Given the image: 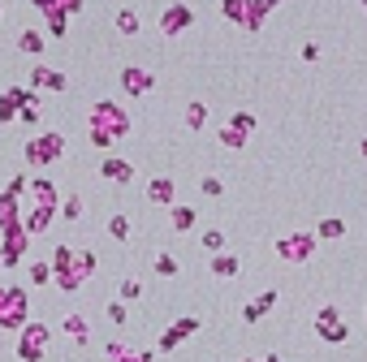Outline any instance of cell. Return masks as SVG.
Masks as SVG:
<instances>
[{"label":"cell","mask_w":367,"mask_h":362,"mask_svg":"<svg viewBox=\"0 0 367 362\" xmlns=\"http://www.w3.org/2000/svg\"><path fill=\"white\" fill-rule=\"evenodd\" d=\"M130 134V117L117 108V103H100V108L91 113V143L108 147L113 138H126Z\"/></svg>","instance_id":"cell-1"},{"label":"cell","mask_w":367,"mask_h":362,"mask_svg":"<svg viewBox=\"0 0 367 362\" xmlns=\"http://www.w3.org/2000/svg\"><path fill=\"white\" fill-rule=\"evenodd\" d=\"M91 268H95V254H78V259H69V268L57 276V280H61V289H78L82 276H91Z\"/></svg>","instance_id":"cell-2"},{"label":"cell","mask_w":367,"mask_h":362,"mask_svg":"<svg viewBox=\"0 0 367 362\" xmlns=\"http://www.w3.org/2000/svg\"><path fill=\"white\" fill-rule=\"evenodd\" d=\"M22 319H27V294H22V289H9V294H5V306H0V324H5V328H17Z\"/></svg>","instance_id":"cell-3"},{"label":"cell","mask_w":367,"mask_h":362,"mask_svg":"<svg viewBox=\"0 0 367 362\" xmlns=\"http://www.w3.org/2000/svg\"><path fill=\"white\" fill-rule=\"evenodd\" d=\"M61 151H65V143H61L57 134H43V138H35V143H31V164H43V160H57Z\"/></svg>","instance_id":"cell-4"},{"label":"cell","mask_w":367,"mask_h":362,"mask_svg":"<svg viewBox=\"0 0 367 362\" xmlns=\"http://www.w3.org/2000/svg\"><path fill=\"white\" fill-rule=\"evenodd\" d=\"M43 341H48V328H43V324H31V328H27V341L17 345V354L27 358V362H35V358L43 354Z\"/></svg>","instance_id":"cell-5"},{"label":"cell","mask_w":367,"mask_h":362,"mask_svg":"<svg viewBox=\"0 0 367 362\" xmlns=\"http://www.w3.org/2000/svg\"><path fill=\"white\" fill-rule=\"evenodd\" d=\"M27 99H31V91H5V103H0V121H13V113H22L27 108Z\"/></svg>","instance_id":"cell-6"},{"label":"cell","mask_w":367,"mask_h":362,"mask_svg":"<svg viewBox=\"0 0 367 362\" xmlns=\"http://www.w3.org/2000/svg\"><path fill=\"white\" fill-rule=\"evenodd\" d=\"M190 22H194V17H190V9H186V5H173V9L164 13V22H160V26H164V35H178L182 26H190Z\"/></svg>","instance_id":"cell-7"},{"label":"cell","mask_w":367,"mask_h":362,"mask_svg":"<svg viewBox=\"0 0 367 362\" xmlns=\"http://www.w3.org/2000/svg\"><path fill=\"white\" fill-rule=\"evenodd\" d=\"M281 254H285V259H307V254H311V238H294V242L285 238V242H281Z\"/></svg>","instance_id":"cell-8"},{"label":"cell","mask_w":367,"mask_h":362,"mask_svg":"<svg viewBox=\"0 0 367 362\" xmlns=\"http://www.w3.org/2000/svg\"><path fill=\"white\" fill-rule=\"evenodd\" d=\"M22 250H27V229H9V246H5V259H9V263H13V259L22 254Z\"/></svg>","instance_id":"cell-9"},{"label":"cell","mask_w":367,"mask_h":362,"mask_svg":"<svg viewBox=\"0 0 367 362\" xmlns=\"http://www.w3.org/2000/svg\"><path fill=\"white\" fill-rule=\"evenodd\" d=\"M147 194H152L156 203H173V181H168V177H156L152 186H147Z\"/></svg>","instance_id":"cell-10"},{"label":"cell","mask_w":367,"mask_h":362,"mask_svg":"<svg viewBox=\"0 0 367 362\" xmlns=\"http://www.w3.org/2000/svg\"><path fill=\"white\" fill-rule=\"evenodd\" d=\"M104 177H108V181H130V164L113 155V160H104Z\"/></svg>","instance_id":"cell-11"},{"label":"cell","mask_w":367,"mask_h":362,"mask_svg":"<svg viewBox=\"0 0 367 362\" xmlns=\"http://www.w3.org/2000/svg\"><path fill=\"white\" fill-rule=\"evenodd\" d=\"M212 272H216V276H238V259H233V254H216V259H212Z\"/></svg>","instance_id":"cell-12"},{"label":"cell","mask_w":367,"mask_h":362,"mask_svg":"<svg viewBox=\"0 0 367 362\" xmlns=\"http://www.w3.org/2000/svg\"><path fill=\"white\" fill-rule=\"evenodd\" d=\"M273 302H277V294H273V289H268L264 298H255V302L247 306V319H259V315H268V306H273Z\"/></svg>","instance_id":"cell-13"},{"label":"cell","mask_w":367,"mask_h":362,"mask_svg":"<svg viewBox=\"0 0 367 362\" xmlns=\"http://www.w3.org/2000/svg\"><path fill=\"white\" fill-rule=\"evenodd\" d=\"M65 332L73 336V341H87V319H82V315H69V319H65Z\"/></svg>","instance_id":"cell-14"},{"label":"cell","mask_w":367,"mask_h":362,"mask_svg":"<svg viewBox=\"0 0 367 362\" xmlns=\"http://www.w3.org/2000/svg\"><path fill=\"white\" fill-rule=\"evenodd\" d=\"M190 224H194V207H182L178 203L173 207V229H190Z\"/></svg>","instance_id":"cell-15"},{"label":"cell","mask_w":367,"mask_h":362,"mask_svg":"<svg viewBox=\"0 0 367 362\" xmlns=\"http://www.w3.org/2000/svg\"><path fill=\"white\" fill-rule=\"evenodd\" d=\"M108 233H113L117 242H126V238H130V220H126V216H113V220H108Z\"/></svg>","instance_id":"cell-16"},{"label":"cell","mask_w":367,"mask_h":362,"mask_svg":"<svg viewBox=\"0 0 367 362\" xmlns=\"http://www.w3.org/2000/svg\"><path fill=\"white\" fill-rule=\"evenodd\" d=\"M126 82H130V91L138 95V91H147V87H152V78H147V73H138V69H126Z\"/></svg>","instance_id":"cell-17"},{"label":"cell","mask_w":367,"mask_h":362,"mask_svg":"<svg viewBox=\"0 0 367 362\" xmlns=\"http://www.w3.org/2000/svg\"><path fill=\"white\" fill-rule=\"evenodd\" d=\"M35 198H39L43 207H57V190L48 186V181H35Z\"/></svg>","instance_id":"cell-18"},{"label":"cell","mask_w":367,"mask_h":362,"mask_svg":"<svg viewBox=\"0 0 367 362\" xmlns=\"http://www.w3.org/2000/svg\"><path fill=\"white\" fill-rule=\"evenodd\" d=\"M117 31H121V35H134V31H138V17H134V13L126 9V13L117 17Z\"/></svg>","instance_id":"cell-19"},{"label":"cell","mask_w":367,"mask_h":362,"mask_svg":"<svg viewBox=\"0 0 367 362\" xmlns=\"http://www.w3.org/2000/svg\"><path fill=\"white\" fill-rule=\"evenodd\" d=\"M220 143H229V147H242V143H247V134H242V129L233 125V129H220Z\"/></svg>","instance_id":"cell-20"},{"label":"cell","mask_w":367,"mask_h":362,"mask_svg":"<svg viewBox=\"0 0 367 362\" xmlns=\"http://www.w3.org/2000/svg\"><path fill=\"white\" fill-rule=\"evenodd\" d=\"M341 229H346L341 220H324V224H320V238H329V242H333V238H341Z\"/></svg>","instance_id":"cell-21"},{"label":"cell","mask_w":367,"mask_h":362,"mask_svg":"<svg viewBox=\"0 0 367 362\" xmlns=\"http://www.w3.org/2000/svg\"><path fill=\"white\" fill-rule=\"evenodd\" d=\"M186 125H190V129H199V125H203V103H190V113H186Z\"/></svg>","instance_id":"cell-22"},{"label":"cell","mask_w":367,"mask_h":362,"mask_svg":"<svg viewBox=\"0 0 367 362\" xmlns=\"http://www.w3.org/2000/svg\"><path fill=\"white\" fill-rule=\"evenodd\" d=\"M203 246H208V250H220V246H225V238H220V229H208V233H203Z\"/></svg>","instance_id":"cell-23"},{"label":"cell","mask_w":367,"mask_h":362,"mask_svg":"<svg viewBox=\"0 0 367 362\" xmlns=\"http://www.w3.org/2000/svg\"><path fill=\"white\" fill-rule=\"evenodd\" d=\"M113 358H117V362H147V354H126L121 345H113Z\"/></svg>","instance_id":"cell-24"},{"label":"cell","mask_w":367,"mask_h":362,"mask_svg":"<svg viewBox=\"0 0 367 362\" xmlns=\"http://www.w3.org/2000/svg\"><path fill=\"white\" fill-rule=\"evenodd\" d=\"M48 276H57V272H52V268H48V263H35V268H31V280H35V284H43Z\"/></svg>","instance_id":"cell-25"},{"label":"cell","mask_w":367,"mask_h":362,"mask_svg":"<svg viewBox=\"0 0 367 362\" xmlns=\"http://www.w3.org/2000/svg\"><path fill=\"white\" fill-rule=\"evenodd\" d=\"M173 268H178V263H173L168 254H160V259H156V272H160V276H173Z\"/></svg>","instance_id":"cell-26"},{"label":"cell","mask_w":367,"mask_h":362,"mask_svg":"<svg viewBox=\"0 0 367 362\" xmlns=\"http://www.w3.org/2000/svg\"><path fill=\"white\" fill-rule=\"evenodd\" d=\"M39 48H43L39 35H22V52H39Z\"/></svg>","instance_id":"cell-27"},{"label":"cell","mask_w":367,"mask_h":362,"mask_svg":"<svg viewBox=\"0 0 367 362\" xmlns=\"http://www.w3.org/2000/svg\"><path fill=\"white\" fill-rule=\"evenodd\" d=\"M220 190H225V186H220V181H216V177H203V194H212V198H216Z\"/></svg>","instance_id":"cell-28"},{"label":"cell","mask_w":367,"mask_h":362,"mask_svg":"<svg viewBox=\"0 0 367 362\" xmlns=\"http://www.w3.org/2000/svg\"><path fill=\"white\" fill-rule=\"evenodd\" d=\"M78 212H82L78 198H65V216H69V220H78Z\"/></svg>","instance_id":"cell-29"},{"label":"cell","mask_w":367,"mask_h":362,"mask_svg":"<svg viewBox=\"0 0 367 362\" xmlns=\"http://www.w3.org/2000/svg\"><path fill=\"white\" fill-rule=\"evenodd\" d=\"M35 5H39V9H52V5H61V0H35Z\"/></svg>","instance_id":"cell-30"},{"label":"cell","mask_w":367,"mask_h":362,"mask_svg":"<svg viewBox=\"0 0 367 362\" xmlns=\"http://www.w3.org/2000/svg\"><path fill=\"white\" fill-rule=\"evenodd\" d=\"M61 5H65V9H78V0H61Z\"/></svg>","instance_id":"cell-31"},{"label":"cell","mask_w":367,"mask_h":362,"mask_svg":"<svg viewBox=\"0 0 367 362\" xmlns=\"http://www.w3.org/2000/svg\"><path fill=\"white\" fill-rule=\"evenodd\" d=\"M363 155H367V138H363Z\"/></svg>","instance_id":"cell-32"},{"label":"cell","mask_w":367,"mask_h":362,"mask_svg":"<svg viewBox=\"0 0 367 362\" xmlns=\"http://www.w3.org/2000/svg\"><path fill=\"white\" fill-rule=\"evenodd\" d=\"M268 5H277V0H268Z\"/></svg>","instance_id":"cell-33"},{"label":"cell","mask_w":367,"mask_h":362,"mask_svg":"<svg viewBox=\"0 0 367 362\" xmlns=\"http://www.w3.org/2000/svg\"><path fill=\"white\" fill-rule=\"evenodd\" d=\"M363 5H367V0H363Z\"/></svg>","instance_id":"cell-34"},{"label":"cell","mask_w":367,"mask_h":362,"mask_svg":"<svg viewBox=\"0 0 367 362\" xmlns=\"http://www.w3.org/2000/svg\"><path fill=\"white\" fill-rule=\"evenodd\" d=\"M247 362H251V358H247Z\"/></svg>","instance_id":"cell-35"}]
</instances>
